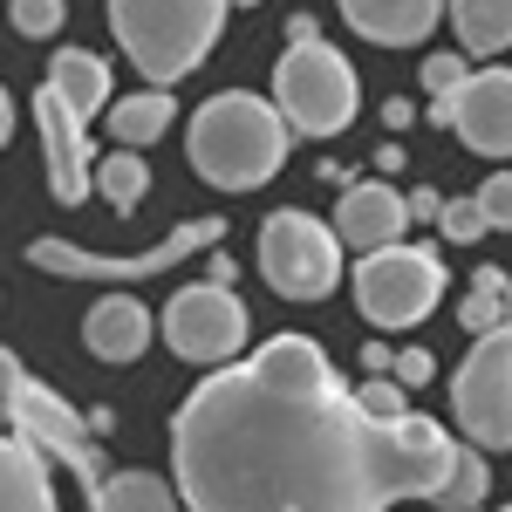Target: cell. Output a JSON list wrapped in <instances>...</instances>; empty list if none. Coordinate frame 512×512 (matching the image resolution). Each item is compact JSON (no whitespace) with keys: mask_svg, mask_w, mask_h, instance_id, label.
<instances>
[{"mask_svg":"<svg viewBox=\"0 0 512 512\" xmlns=\"http://www.w3.org/2000/svg\"><path fill=\"white\" fill-rule=\"evenodd\" d=\"M451 444L424 410L376 424L321 342L274 335L178 403L171 485L185 512H390L396 499H431Z\"/></svg>","mask_w":512,"mask_h":512,"instance_id":"1","label":"cell"},{"mask_svg":"<svg viewBox=\"0 0 512 512\" xmlns=\"http://www.w3.org/2000/svg\"><path fill=\"white\" fill-rule=\"evenodd\" d=\"M287 117H280V103L267 96H246V89H226V96H212L205 110L192 117V164L205 185H219V192H260L267 178H274L280 164H287Z\"/></svg>","mask_w":512,"mask_h":512,"instance_id":"2","label":"cell"},{"mask_svg":"<svg viewBox=\"0 0 512 512\" xmlns=\"http://www.w3.org/2000/svg\"><path fill=\"white\" fill-rule=\"evenodd\" d=\"M219 28H226V0H110V35L158 89L192 76L212 55Z\"/></svg>","mask_w":512,"mask_h":512,"instance_id":"3","label":"cell"},{"mask_svg":"<svg viewBox=\"0 0 512 512\" xmlns=\"http://www.w3.org/2000/svg\"><path fill=\"white\" fill-rule=\"evenodd\" d=\"M274 103L294 137H335L362 110V82H355L349 55H335L328 41H287L274 69Z\"/></svg>","mask_w":512,"mask_h":512,"instance_id":"4","label":"cell"},{"mask_svg":"<svg viewBox=\"0 0 512 512\" xmlns=\"http://www.w3.org/2000/svg\"><path fill=\"white\" fill-rule=\"evenodd\" d=\"M444 301V260L431 246H376L355 267V308L376 328H417Z\"/></svg>","mask_w":512,"mask_h":512,"instance_id":"5","label":"cell"},{"mask_svg":"<svg viewBox=\"0 0 512 512\" xmlns=\"http://www.w3.org/2000/svg\"><path fill=\"white\" fill-rule=\"evenodd\" d=\"M451 417L478 451H512V315L485 328L451 376Z\"/></svg>","mask_w":512,"mask_h":512,"instance_id":"6","label":"cell"},{"mask_svg":"<svg viewBox=\"0 0 512 512\" xmlns=\"http://www.w3.org/2000/svg\"><path fill=\"white\" fill-rule=\"evenodd\" d=\"M260 274L287 301H321L342 280V233L321 226L315 212H294L287 205V212H274L260 226Z\"/></svg>","mask_w":512,"mask_h":512,"instance_id":"7","label":"cell"},{"mask_svg":"<svg viewBox=\"0 0 512 512\" xmlns=\"http://www.w3.org/2000/svg\"><path fill=\"white\" fill-rule=\"evenodd\" d=\"M219 239H226V219H185V226H171L151 253H130V260L89 253V246H69V239H35L28 260H35L41 274H62V280H151V274L185 267L192 253H212Z\"/></svg>","mask_w":512,"mask_h":512,"instance_id":"8","label":"cell"},{"mask_svg":"<svg viewBox=\"0 0 512 512\" xmlns=\"http://www.w3.org/2000/svg\"><path fill=\"white\" fill-rule=\"evenodd\" d=\"M246 301H239L233 287H185V294H171V308H164V342L171 355H185V362H233L239 342H246Z\"/></svg>","mask_w":512,"mask_h":512,"instance_id":"9","label":"cell"},{"mask_svg":"<svg viewBox=\"0 0 512 512\" xmlns=\"http://www.w3.org/2000/svg\"><path fill=\"white\" fill-rule=\"evenodd\" d=\"M431 123L478 158H512V69H472L451 96H431Z\"/></svg>","mask_w":512,"mask_h":512,"instance_id":"10","label":"cell"},{"mask_svg":"<svg viewBox=\"0 0 512 512\" xmlns=\"http://www.w3.org/2000/svg\"><path fill=\"white\" fill-rule=\"evenodd\" d=\"M35 123H41V164H48V192H55V205H82V198L96 192L89 123H82L55 89L35 96Z\"/></svg>","mask_w":512,"mask_h":512,"instance_id":"11","label":"cell"},{"mask_svg":"<svg viewBox=\"0 0 512 512\" xmlns=\"http://www.w3.org/2000/svg\"><path fill=\"white\" fill-rule=\"evenodd\" d=\"M403 226H410V205H403L396 185H376V178L342 185V205H335V233H342V246L376 253V246H396Z\"/></svg>","mask_w":512,"mask_h":512,"instance_id":"12","label":"cell"},{"mask_svg":"<svg viewBox=\"0 0 512 512\" xmlns=\"http://www.w3.org/2000/svg\"><path fill=\"white\" fill-rule=\"evenodd\" d=\"M335 7L362 41H383V48L424 41L444 21V0H335Z\"/></svg>","mask_w":512,"mask_h":512,"instance_id":"13","label":"cell"},{"mask_svg":"<svg viewBox=\"0 0 512 512\" xmlns=\"http://www.w3.org/2000/svg\"><path fill=\"white\" fill-rule=\"evenodd\" d=\"M82 342H89L96 362H137V355L151 349V315H144L130 294H110V301H96V308H89Z\"/></svg>","mask_w":512,"mask_h":512,"instance_id":"14","label":"cell"},{"mask_svg":"<svg viewBox=\"0 0 512 512\" xmlns=\"http://www.w3.org/2000/svg\"><path fill=\"white\" fill-rule=\"evenodd\" d=\"M0 512H55L48 458L21 431H0Z\"/></svg>","mask_w":512,"mask_h":512,"instance_id":"15","label":"cell"},{"mask_svg":"<svg viewBox=\"0 0 512 512\" xmlns=\"http://www.w3.org/2000/svg\"><path fill=\"white\" fill-rule=\"evenodd\" d=\"M48 89H55L82 123L103 117V110H110V62L89 55V48H62V55L48 62Z\"/></svg>","mask_w":512,"mask_h":512,"instance_id":"16","label":"cell"},{"mask_svg":"<svg viewBox=\"0 0 512 512\" xmlns=\"http://www.w3.org/2000/svg\"><path fill=\"white\" fill-rule=\"evenodd\" d=\"M171 117H178V103H171V89H158V82L103 110V123H110V137H117L123 151H144V144H158L164 130H171Z\"/></svg>","mask_w":512,"mask_h":512,"instance_id":"17","label":"cell"},{"mask_svg":"<svg viewBox=\"0 0 512 512\" xmlns=\"http://www.w3.org/2000/svg\"><path fill=\"white\" fill-rule=\"evenodd\" d=\"M444 14H451L465 55H499V48H512V0H444Z\"/></svg>","mask_w":512,"mask_h":512,"instance_id":"18","label":"cell"},{"mask_svg":"<svg viewBox=\"0 0 512 512\" xmlns=\"http://www.w3.org/2000/svg\"><path fill=\"white\" fill-rule=\"evenodd\" d=\"M492 492V472H485V451H478L472 437L465 444H451V458H444V472L431 485V506L444 512H478V499Z\"/></svg>","mask_w":512,"mask_h":512,"instance_id":"19","label":"cell"},{"mask_svg":"<svg viewBox=\"0 0 512 512\" xmlns=\"http://www.w3.org/2000/svg\"><path fill=\"white\" fill-rule=\"evenodd\" d=\"M96 512H185V499H178V485L158 478V472H117V478H103Z\"/></svg>","mask_w":512,"mask_h":512,"instance_id":"20","label":"cell"},{"mask_svg":"<svg viewBox=\"0 0 512 512\" xmlns=\"http://www.w3.org/2000/svg\"><path fill=\"white\" fill-rule=\"evenodd\" d=\"M506 315H512V274H506V267H478L472 294L458 301V328L485 335V328H499Z\"/></svg>","mask_w":512,"mask_h":512,"instance_id":"21","label":"cell"},{"mask_svg":"<svg viewBox=\"0 0 512 512\" xmlns=\"http://www.w3.org/2000/svg\"><path fill=\"white\" fill-rule=\"evenodd\" d=\"M96 192L110 198V212H123V219H130V212H137V205H144V192H151V171H144V158H137V151H110V158H96Z\"/></svg>","mask_w":512,"mask_h":512,"instance_id":"22","label":"cell"},{"mask_svg":"<svg viewBox=\"0 0 512 512\" xmlns=\"http://www.w3.org/2000/svg\"><path fill=\"white\" fill-rule=\"evenodd\" d=\"M355 403H362L376 424H403V417H410V390H403L396 376H369V383H355Z\"/></svg>","mask_w":512,"mask_h":512,"instance_id":"23","label":"cell"},{"mask_svg":"<svg viewBox=\"0 0 512 512\" xmlns=\"http://www.w3.org/2000/svg\"><path fill=\"white\" fill-rule=\"evenodd\" d=\"M62 0H7V28L14 35H28V41H41V35H55L62 28Z\"/></svg>","mask_w":512,"mask_h":512,"instance_id":"24","label":"cell"},{"mask_svg":"<svg viewBox=\"0 0 512 512\" xmlns=\"http://www.w3.org/2000/svg\"><path fill=\"white\" fill-rule=\"evenodd\" d=\"M437 233H444V239H458V246H472V239H485L492 226H485L478 198H444V212H437Z\"/></svg>","mask_w":512,"mask_h":512,"instance_id":"25","label":"cell"},{"mask_svg":"<svg viewBox=\"0 0 512 512\" xmlns=\"http://www.w3.org/2000/svg\"><path fill=\"white\" fill-rule=\"evenodd\" d=\"M478 212H485L492 233H512V171H492V178L478 185Z\"/></svg>","mask_w":512,"mask_h":512,"instance_id":"26","label":"cell"},{"mask_svg":"<svg viewBox=\"0 0 512 512\" xmlns=\"http://www.w3.org/2000/svg\"><path fill=\"white\" fill-rule=\"evenodd\" d=\"M465 62H472V55H458V48H451V55H431V62H424V89H431V96H451L458 82L472 76Z\"/></svg>","mask_w":512,"mask_h":512,"instance_id":"27","label":"cell"},{"mask_svg":"<svg viewBox=\"0 0 512 512\" xmlns=\"http://www.w3.org/2000/svg\"><path fill=\"white\" fill-rule=\"evenodd\" d=\"M390 376L403 383V390H417V383H431V376H437V355H431V349H403V355L390 362Z\"/></svg>","mask_w":512,"mask_h":512,"instance_id":"28","label":"cell"},{"mask_svg":"<svg viewBox=\"0 0 512 512\" xmlns=\"http://www.w3.org/2000/svg\"><path fill=\"white\" fill-rule=\"evenodd\" d=\"M21 376H28V369L0 349V431H14V390H21Z\"/></svg>","mask_w":512,"mask_h":512,"instance_id":"29","label":"cell"},{"mask_svg":"<svg viewBox=\"0 0 512 512\" xmlns=\"http://www.w3.org/2000/svg\"><path fill=\"white\" fill-rule=\"evenodd\" d=\"M403 205H410V219H431V226H437V212H444V198H437V192H410Z\"/></svg>","mask_w":512,"mask_h":512,"instance_id":"30","label":"cell"},{"mask_svg":"<svg viewBox=\"0 0 512 512\" xmlns=\"http://www.w3.org/2000/svg\"><path fill=\"white\" fill-rule=\"evenodd\" d=\"M390 342H369V349H362V369H369V376H390Z\"/></svg>","mask_w":512,"mask_h":512,"instance_id":"31","label":"cell"},{"mask_svg":"<svg viewBox=\"0 0 512 512\" xmlns=\"http://www.w3.org/2000/svg\"><path fill=\"white\" fill-rule=\"evenodd\" d=\"M205 280H212V287H233V260H226L219 246H212V260H205Z\"/></svg>","mask_w":512,"mask_h":512,"instance_id":"32","label":"cell"},{"mask_svg":"<svg viewBox=\"0 0 512 512\" xmlns=\"http://www.w3.org/2000/svg\"><path fill=\"white\" fill-rule=\"evenodd\" d=\"M417 117V110H410V103H403V96H390V103H383V123H390V130H403V123Z\"/></svg>","mask_w":512,"mask_h":512,"instance_id":"33","label":"cell"},{"mask_svg":"<svg viewBox=\"0 0 512 512\" xmlns=\"http://www.w3.org/2000/svg\"><path fill=\"white\" fill-rule=\"evenodd\" d=\"M14 137V103H7V89H0V144Z\"/></svg>","mask_w":512,"mask_h":512,"instance_id":"34","label":"cell"},{"mask_svg":"<svg viewBox=\"0 0 512 512\" xmlns=\"http://www.w3.org/2000/svg\"><path fill=\"white\" fill-rule=\"evenodd\" d=\"M226 7H253V0H226Z\"/></svg>","mask_w":512,"mask_h":512,"instance_id":"35","label":"cell"},{"mask_svg":"<svg viewBox=\"0 0 512 512\" xmlns=\"http://www.w3.org/2000/svg\"><path fill=\"white\" fill-rule=\"evenodd\" d=\"M506 512H512V506H506Z\"/></svg>","mask_w":512,"mask_h":512,"instance_id":"36","label":"cell"}]
</instances>
